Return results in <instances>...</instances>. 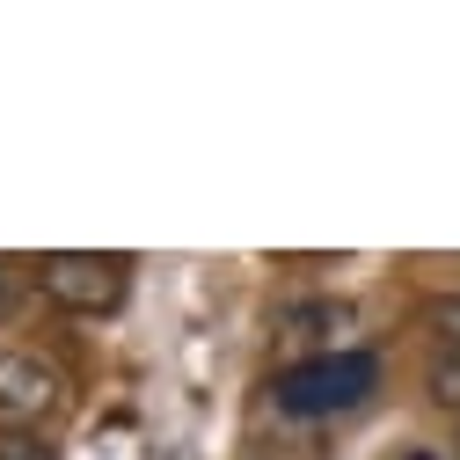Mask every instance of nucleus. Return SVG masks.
<instances>
[{
    "instance_id": "6",
    "label": "nucleus",
    "mask_w": 460,
    "mask_h": 460,
    "mask_svg": "<svg viewBox=\"0 0 460 460\" xmlns=\"http://www.w3.org/2000/svg\"><path fill=\"white\" fill-rule=\"evenodd\" d=\"M22 285H37V263H8V256H0V314L15 307V293H22Z\"/></svg>"
},
{
    "instance_id": "7",
    "label": "nucleus",
    "mask_w": 460,
    "mask_h": 460,
    "mask_svg": "<svg viewBox=\"0 0 460 460\" xmlns=\"http://www.w3.org/2000/svg\"><path fill=\"white\" fill-rule=\"evenodd\" d=\"M431 329L446 336V351L460 358V300H431Z\"/></svg>"
},
{
    "instance_id": "3",
    "label": "nucleus",
    "mask_w": 460,
    "mask_h": 460,
    "mask_svg": "<svg viewBox=\"0 0 460 460\" xmlns=\"http://www.w3.org/2000/svg\"><path fill=\"white\" fill-rule=\"evenodd\" d=\"M51 410H66V373L37 351H0V417L37 424Z\"/></svg>"
},
{
    "instance_id": "1",
    "label": "nucleus",
    "mask_w": 460,
    "mask_h": 460,
    "mask_svg": "<svg viewBox=\"0 0 460 460\" xmlns=\"http://www.w3.org/2000/svg\"><path fill=\"white\" fill-rule=\"evenodd\" d=\"M132 285V263L110 249H51L37 256V293L66 314H110Z\"/></svg>"
},
{
    "instance_id": "4",
    "label": "nucleus",
    "mask_w": 460,
    "mask_h": 460,
    "mask_svg": "<svg viewBox=\"0 0 460 460\" xmlns=\"http://www.w3.org/2000/svg\"><path fill=\"white\" fill-rule=\"evenodd\" d=\"M0 460H51V438L37 424H0Z\"/></svg>"
},
{
    "instance_id": "8",
    "label": "nucleus",
    "mask_w": 460,
    "mask_h": 460,
    "mask_svg": "<svg viewBox=\"0 0 460 460\" xmlns=\"http://www.w3.org/2000/svg\"><path fill=\"white\" fill-rule=\"evenodd\" d=\"M410 460H438V453H410Z\"/></svg>"
},
{
    "instance_id": "5",
    "label": "nucleus",
    "mask_w": 460,
    "mask_h": 460,
    "mask_svg": "<svg viewBox=\"0 0 460 460\" xmlns=\"http://www.w3.org/2000/svg\"><path fill=\"white\" fill-rule=\"evenodd\" d=\"M424 380H431V402H438V410H460V358H453V351H438Z\"/></svg>"
},
{
    "instance_id": "2",
    "label": "nucleus",
    "mask_w": 460,
    "mask_h": 460,
    "mask_svg": "<svg viewBox=\"0 0 460 460\" xmlns=\"http://www.w3.org/2000/svg\"><path fill=\"white\" fill-rule=\"evenodd\" d=\"M373 380H380V366L366 351H329V358L278 373V410L285 417H336V410H358L373 394Z\"/></svg>"
}]
</instances>
